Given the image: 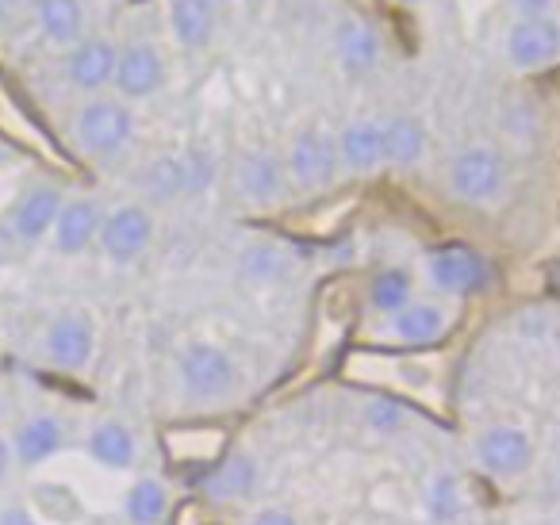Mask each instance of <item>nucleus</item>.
Masks as SVG:
<instances>
[{
  "instance_id": "f257e3e1",
  "label": "nucleus",
  "mask_w": 560,
  "mask_h": 525,
  "mask_svg": "<svg viewBox=\"0 0 560 525\" xmlns=\"http://www.w3.org/2000/svg\"><path fill=\"white\" fill-rule=\"evenodd\" d=\"M131 135L135 116L127 112L124 101L96 96V101L81 104L78 116H73V142L89 158H116L131 142Z\"/></svg>"
},
{
  "instance_id": "f03ea898",
  "label": "nucleus",
  "mask_w": 560,
  "mask_h": 525,
  "mask_svg": "<svg viewBox=\"0 0 560 525\" xmlns=\"http://www.w3.org/2000/svg\"><path fill=\"white\" fill-rule=\"evenodd\" d=\"M177 372H180V387L188 392V399H200V402H219L234 392V361L226 349L219 346H208V341H196L180 353L177 361Z\"/></svg>"
},
{
  "instance_id": "7ed1b4c3",
  "label": "nucleus",
  "mask_w": 560,
  "mask_h": 525,
  "mask_svg": "<svg viewBox=\"0 0 560 525\" xmlns=\"http://www.w3.org/2000/svg\"><path fill=\"white\" fill-rule=\"evenodd\" d=\"M503 180H506V165L491 147L460 150L457 162H453V170H450L453 196H457V200H465V203L495 200L499 188H503Z\"/></svg>"
},
{
  "instance_id": "20e7f679",
  "label": "nucleus",
  "mask_w": 560,
  "mask_h": 525,
  "mask_svg": "<svg viewBox=\"0 0 560 525\" xmlns=\"http://www.w3.org/2000/svg\"><path fill=\"white\" fill-rule=\"evenodd\" d=\"M150 238H154V223H150L147 211L135 208V203H124V208H116L108 219H101V234H96L104 257L116 265L139 261V257L147 254Z\"/></svg>"
},
{
  "instance_id": "39448f33",
  "label": "nucleus",
  "mask_w": 560,
  "mask_h": 525,
  "mask_svg": "<svg viewBox=\"0 0 560 525\" xmlns=\"http://www.w3.org/2000/svg\"><path fill=\"white\" fill-rule=\"evenodd\" d=\"M338 173V147L323 131L307 127L292 139L289 147V177L296 188L315 192V188H327Z\"/></svg>"
},
{
  "instance_id": "423d86ee",
  "label": "nucleus",
  "mask_w": 560,
  "mask_h": 525,
  "mask_svg": "<svg viewBox=\"0 0 560 525\" xmlns=\"http://www.w3.org/2000/svg\"><path fill=\"white\" fill-rule=\"evenodd\" d=\"M476 460L483 471L506 479V476H522L534 460V445L518 425H488V430L476 438Z\"/></svg>"
},
{
  "instance_id": "0eeeda50",
  "label": "nucleus",
  "mask_w": 560,
  "mask_h": 525,
  "mask_svg": "<svg viewBox=\"0 0 560 525\" xmlns=\"http://www.w3.org/2000/svg\"><path fill=\"white\" fill-rule=\"evenodd\" d=\"M427 272H430V284L442 288V292H453V295H465V292H480L488 284L491 269L476 249L468 246H442L430 254L427 261Z\"/></svg>"
},
{
  "instance_id": "6e6552de",
  "label": "nucleus",
  "mask_w": 560,
  "mask_h": 525,
  "mask_svg": "<svg viewBox=\"0 0 560 525\" xmlns=\"http://www.w3.org/2000/svg\"><path fill=\"white\" fill-rule=\"evenodd\" d=\"M560 55V27L549 16H522L506 35V58L514 70H541Z\"/></svg>"
},
{
  "instance_id": "1a4fd4ad",
  "label": "nucleus",
  "mask_w": 560,
  "mask_h": 525,
  "mask_svg": "<svg viewBox=\"0 0 560 525\" xmlns=\"http://www.w3.org/2000/svg\"><path fill=\"white\" fill-rule=\"evenodd\" d=\"M43 349H47L50 364L66 372H78L93 361V349H96V338H93V323L78 311H66L58 315L55 323L47 326V338H43Z\"/></svg>"
},
{
  "instance_id": "9d476101",
  "label": "nucleus",
  "mask_w": 560,
  "mask_h": 525,
  "mask_svg": "<svg viewBox=\"0 0 560 525\" xmlns=\"http://www.w3.org/2000/svg\"><path fill=\"white\" fill-rule=\"evenodd\" d=\"M162 81H165V62H162V55H158V47H150V43H131V47L119 50L112 85L119 89L124 101H147V96H154L158 89H162Z\"/></svg>"
},
{
  "instance_id": "9b49d317",
  "label": "nucleus",
  "mask_w": 560,
  "mask_h": 525,
  "mask_svg": "<svg viewBox=\"0 0 560 525\" xmlns=\"http://www.w3.org/2000/svg\"><path fill=\"white\" fill-rule=\"evenodd\" d=\"M116 58L119 50L108 39H81L78 47L66 55V81L78 93H101L116 78Z\"/></svg>"
},
{
  "instance_id": "f8f14e48",
  "label": "nucleus",
  "mask_w": 560,
  "mask_h": 525,
  "mask_svg": "<svg viewBox=\"0 0 560 525\" xmlns=\"http://www.w3.org/2000/svg\"><path fill=\"white\" fill-rule=\"evenodd\" d=\"M58 211H62V192H58L55 185H32L24 196L16 200V208H12L9 215V231L16 242H39L43 234H50V226H55Z\"/></svg>"
},
{
  "instance_id": "ddd939ff",
  "label": "nucleus",
  "mask_w": 560,
  "mask_h": 525,
  "mask_svg": "<svg viewBox=\"0 0 560 525\" xmlns=\"http://www.w3.org/2000/svg\"><path fill=\"white\" fill-rule=\"evenodd\" d=\"M50 234H55V249L62 257H78L85 254L89 246L96 242V234H101V208H96L93 200H70L62 203V211H58L55 226H50Z\"/></svg>"
},
{
  "instance_id": "4468645a",
  "label": "nucleus",
  "mask_w": 560,
  "mask_h": 525,
  "mask_svg": "<svg viewBox=\"0 0 560 525\" xmlns=\"http://www.w3.org/2000/svg\"><path fill=\"white\" fill-rule=\"evenodd\" d=\"M234 185H238L242 200L254 203V208H265V203H272L284 192V165L272 154H265V150H254L234 170Z\"/></svg>"
},
{
  "instance_id": "2eb2a0df",
  "label": "nucleus",
  "mask_w": 560,
  "mask_h": 525,
  "mask_svg": "<svg viewBox=\"0 0 560 525\" xmlns=\"http://www.w3.org/2000/svg\"><path fill=\"white\" fill-rule=\"evenodd\" d=\"M66 445V430L55 415H32L20 422L16 438H12V456H16L24 468H35V464L50 460L58 448Z\"/></svg>"
},
{
  "instance_id": "dca6fc26",
  "label": "nucleus",
  "mask_w": 560,
  "mask_h": 525,
  "mask_svg": "<svg viewBox=\"0 0 560 525\" xmlns=\"http://www.w3.org/2000/svg\"><path fill=\"white\" fill-rule=\"evenodd\" d=\"M335 55L350 73H365L381 62V39L361 16H342L335 27Z\"/></svg>"
},
{
  "instance_id": "f3484780",
  "label": "nucleus",
  "mask_w": 560,
  "mask_h": 525,
  "mask_svg": "<svg viewBox=\"0 0 560 525\" xmlns=\"http://www.w3.org/2000/svg\"><path fill=\"white\" fill-rule=\"evenodd\" d=\"M338 162L350 173H373L384 162V139H381V124L373 119H358L338 135Z\"/></svg>"
},
{
  "instance_id": "a211bd4d",
  "label": "nucleus",
  "mask_w": 560,
  "mask_h": 525,
  "mask_svg": "<svg viewBox=\"0 0 560 525\" xmlns=\"http://www.w3.org/2000/svg\"><path fill=\"white\" fill-rule=\"evenodd\" d=\"M170 27L185 50H203L215 35V0H173Z\"/></svg>"
},
{
  "instance_id": "6ab92c4d",
  "label": "nucleus",
  "mask_w": 560,
  "mask_h": 525,
  "mask_svg": "<svg viewBox=\"0 0 560 525\" xmlns=\"http://www.w3.org/2000/svg\"><path fill=\"white\" fill-rule=\"evenodd\" d=\"M35 20H39V32L47 35V43H55V47H78L81 35H85L81 0H39Z\"/></svg>"
},
{
  "instance_id": "aec40b11",
  "label": "nucleus",
  "mask_w": 560,
  "mask_h": 525,
  "mask_svg": "<svg viewBox=\"0 0 560 525\" xmlns=\"http://www.w3.org/2000/svg\"><path fill=\"white\" fill-rule=\"evenodd\" d=\"M254 483H257V464L246 453H231L203 479V491L215 502H234V499H246L254 491Z\"/></svg>"
},
{
  "instance_id": "412c9836",
  "label": "nucleus",
  "mask_w": 560,
  "mask_h": 525,
  "mask_svg": "<svg viewBox=\"0 0 560 525\" xmlns=\"http://www.w3.org/2000/svg\"><path fill=\"white\" fill-rule=\"evenodd\" d=\"M85 448H89V456H93L96 464H104V468L124 471V468H131V464H135V433L127 430L124 422H112V418H108V422L93 425Z\"/></svg>"
},
{
  "instance_id": "4be33fe9",
  "label": "nucleus",
  "mask_w": 560,
  "mask_h": 525,
  "mask_svg": "<svg viewBox=\"0 0 560 525\" xmlns=\"http://www.w3.org/2000/svg\"><path fill=\"white\" fill-rule=\"evenodd\" d=\"M381 139H384V162L392 165H419L427 154V135L422 124L411 116H392L381 124Z\"/></svg>"
},
{
  "instance_id": "5701e85b",
  "label": "nucleus",
  "mask_w": 560,
  "mask_h": 525,
  "mask_svg": "<svg viewBox=\"0 0 560 525\" xmlns=\"http://www.w3.org/2000/svg\"><path fill=\"white\" fill-rule=\"evenodd\" d=\"M392 330H396V338L407 341V346H430V341L442 338L445 318H442V311L430 307V303H407L399 315H392Z\"/></svg>"
},
{
  "instance_id": "b1692460",
  "label": "nucleus",
  "mask_w": 560,
  "mask_h": 525,
  "mask_svg": "<svg viewBox=\"0 0 560 525\" xmlns=\"http://www.w3.org/2000/svg\"><path fill=\"white\" fill-rule=\"evenodd\" d=\"M238 269L246 280H257V284H269V280H280L284 272L292 269L289 265V254L272 242H254V246L242 249L238 257Z\"/></svg>"
},
{
  "instance_id": "393cba45",
  "label": "nucleus",
  "mask_w": 560,
  "mask_h": 525,
  "mask_svg": "<svg viewBox=\"0 0 560 525\" xmlns=\"http://www.w3.org/2000/svg\"><path fill=\"white\" fill-rule=\"evenodd\" d=\"M165 506H170V499H165V487L158 483V479H139V483L127 491V502H124V514L131 525H158L165 517Z\"/></svg>"
},
{
  "instance_id": "a878e982",
  "label": "nucleus",
  "mask_w": 560,
  "mask_h": 525,
  "mask_svg": "<svg viewBox=\"0 0 560 525\" xmlns=\"http://www.w3.org/2000/svg\"><path fill=\"white\" fill-rule=\"evenodd\" d=\"M369 300L381 315H399L411 303V277L404 269H384L369 288Z\"/></svg>"
},
{
  "instance_id": "bb28decb",
  "label": "nucleus",
  "mask_w": 560,
  "mask_h": 525,
  "mask_svg": "<svg viewBox=\"0 0 560 525\" xmlns=\"http://www.w3.org/2000/svg\"><path fill=\"white\" fill-rule=\"evenodd\" d=\"M147 192L158 196V200H170V196L185 192V162L180 158H158L147 170Z\"/></svg>"
},
{
  "instance_id": "cd10ccee",
  "label": "nucleus",
  "mask_w": 560,
  "mask_h": 525,
  "mask_svg": "<svg viewBox=\"0 0 560 525\" xmlns=\"http://www.w3.org/2000/svg\"><path fill=\"white\" fill-rule=\"evenodd\" d=\"M365 422L373 425L376 433H396V430H404L407 415H404V407L392 402V399H369L365 402Z\"/></svg>"
},
{
  "instance_id": "c85d7f7f",
  "label": "nucleus",
  "mask_w": 560,
  "mask_h": 525,
  "mask_svg": "<svg viewBox=\"0 0 560 525\" xmlns=\"http://www.w3.org/2000/svg\"><path fill=\"white\" fill-rule=\"evenodd\" d=\"M460 510L457 502V483H453L450 476H438L434 483H430V514L438 517V522H453Z\"/></svg>"
},
{
  "instance_id": "c756f323",
  "label": "nucleus",
  "mask_w": 560,
  "mask_h": 525,
  "mask_svg": "<svg viewBox=\"0 0 560 525\" xmlns=\"http://www.w3.org/2000/svg\"><path fill=\"white\" fill-rule=\"evenodd\" d=\"M185 192H203L215 177V165H211L208 154H185Z\"/></svg>"
},
{
  "instance_id": "7c9ffc66",
  "label": "nucleus",
  "mask_w": 560,
  "mask_h": 525,
  "mask_svg": "<svg viewBox=\"0 0 560 525\" xmlns=\"http://www.w3.org/2000/svg\"><path fill=\"white\" fill-rule=\"evenodd\" d=\"M249 525H296V517L289 510H261Z\"/></svg>"
},
{
  "instance_id": "2f4dec72",
  "label": "nucleus",
  "mask_w": 560,
  "mask_h": 525,
  "mask_svg": "<svg viewBox=\"0 0 560 525\" xmlns=\"http://www.w3.org/2000/svg\"><path fill=\"white\" fill-rule=\"evenodd\" d=\"M511 4L522 12V16H545V12H549L557 0H511Z\"/></svg>"
},
{
  "instance_id": "473e14b6",
  "label": "nucleus",
  "mask_w": 560,
  "mask_h": 525,
  "mask_svg": "<svg viewBox=\"0 0 560 525\" xmlns=\"http://www.w3.org/2000/svg\"><path fill=\"white\" fill-rule=\"evenodd\" d=\"M0 525H35V517L27 514L24 506H9V510H0Z\"/></svg>"
},
{
  "instance_id": "72a5a7b5",
  "label": "nucleus",
  "mask_w": 560,
  "mask_h": 525,
  "mask_svg": "<svg viewBox=\"0 0 560 525\" xmlns=\"http://www.w3.org/2000/svg\"><path fill=\"white\" fill-rule=\"evenodd\" d=\"M12 460H16V456H12V441H4V438H0V479L9 476Z\"/></svg>"
},
{
  "instance_id": "f704fd0d",
  "label": "nucleus",
  "mask_w": 560,
  "mask_h": 525,
  "mask_svg": "<svg viewBox=\"0 0 560 525\" xmlns=\"http://www.w3.org/2000/svg\"><path fill=\"white\" fill-rule=\"evenodd\" d=\"M9 9H12V0H0V16H4Z\"/></svg>"
},
{
  "instance_id": "c9c22d12",
  "label": "nucleus",
  "mask_w": 560,
  "mask_h": 525,
  "mask_svg": "<svg viewBox=\"0 0 560 525\" xmlns=\"http://www.w3.org/2000/svg\"><path fill=\"white\" fill-rule=\"evenodd\" d=\"M16 4H39V0H12V9H16Z\"/></svg>"
},
{
  "instance_id": "e433bc0d",
  "label": "nucleus",
  "mask_w": 560,
  "mask_h": 525,
  "mask_svg": "<svg viewBox=\"0 0 560 525\" xmlns=\"http://www.w3.org/2000/svg\"><path fill=\"white\" fill-rule=\"evenodd\" d=\"M407 4H419V0H407Z\"/></svg>"
}]
</instances>
